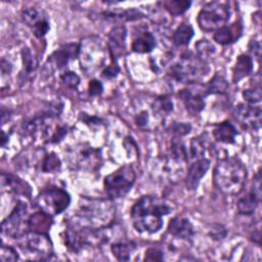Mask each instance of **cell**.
<instances>
[{
  "instance_id": "cell-1",
  "label": "cell",
  "mask_w": 262,
  "mask_h": 262,
  "mask_svg": "<svg viewBox=\"0 0 262 262\" xmlns=\"http://www.w3.org/2000/svg\"><path fill=\"white\" fill-rule=\"evenodd\" d=\"M171 210L172 208L164 199L143 195L133 205L130 216L137 231L155 233L163 225L162 217L168 215Z\"/></svg>"
},
{
  "instance_id": "cell-2",
  "label": "cell",
  "mask_w": 262,
  "mask_h": 262,
  "mask_svg": "<svg viewBox=\"0 0 262 262\" xmlns=\"http://www.w3.org/2000/svg\"><path fill=\"white\" fill-rule=\"evenodd\" d=\"M115 212L116 209L110 200L82 198L72 226L89 229L105 228L113 223Z\"/></svg>"
},
{
  "instance_id": "cell-3",
  "label": "cell",
  "mask_w": 262,
  "mask_h": 262,
  "mask_svg": "<svg viewBox=\"0 0 262 262\" xmlns=\"http://www.w3.org/2000/svg\"><path fill=\"white\" fill-rule=\"evenodd\" d=\"M247 180V169L244 164L235 158L220 160L213 172V182L216 188L228 195L242 192Z\"/></svg>"
},
{
  "instance_id": "cell-4",
  "label": "cell",
  "mask_w": 262,
  "mask_h": 262,
  "mask_svg": "<svg viewBox=\"0 0 262 262\" xmlns=\"http://www.w3.org/2000/svg\"><path fill=\"white\" fill-rule=\"evenodd\" d=\"M209 69L206 60L192 53L183 54L169 70V76L183 84H191L200 81Z\"/></svg>"
},
{
  "instance_id": "cell-5",
  "label": "cell",
  "mask_w": 262,
  "mask_h": 262,
  "mask_svg": "<svg viewBox=\"0 0 262 262\" xmlns=\"http://www.w3.org/2000/svg\"><path fill=\"white\" fill-rule=\"evenodd\" d=\"M110 53L108 47L105 46L101 39L97 37H88L79 44V54L81 69L91 73L100 69ZM111 54V53H110Z\"/></svg>"
},
{
  "instance_id": "cell-6",
  "label": "cell",
  "mask_w": 262,
  "mask_h": 262,
  "mask_svg": "<svg viewBox=\"0 0 262 262\" xmlns=\"http://www.w3.org/2000/svg\"><path fill=\"white\" fill-rule=\"evenodd\" d=\"M230 17V10L226 3L213 1L203 6L198 14L199 27L206 32L216 31L226 25Z\"/></svg>"
},
{
  "instance_id": "cell-7",
  "label": "cell",
  "mask_w": 262,
  "mask_h": 262,
  "mask_svg": "<svg viewBox=\"0 0 262 262\" xmlns=\"http://www.w3.org/2000/svg\"><path fill=\"white\" fill-rule=\"evenodd\" d=\"M136 174L132 166L125 165L104 178L103 186L106 194L112 199L121 198L132 187Z\"/></svg>"
},
{
  "instance_id": "cell-8",
  "label": "cell",
  "mask_w": 262,
  "mask_h": 262,
  "mask_svg": "<svg viewBox=\"0 0 262 262\" xmlns=\"http://www.w3.org/2000/svg\"><path fill=\"white\" fill-rule=\"evenodd\" d=\"M71 196L62 188L49 186L44 188L36 200V205L40 211L52 216L62 213L70 205Z\"/></svg>"
},
{
  "instance_id": "cell-9",
  "label": "cell",
  "mask_w": 262,
  "mask_h": 262,
  "mask_svg": "<svg viewBox=\"0 0 262 262\" xmlns=\"http://www.w3.org/2000/svg\"><path fill=\"white\" fill-rule=\"evenodd\" d=\"M28 211L27 206L23 202H18L12 212L7 216L5 220H3L1 229L2 233L10 236L12 238H19L24 235L28 229Z\"/></svg>"
},
{
  "instance_id": "cell-10",
  "label": "cell",
  "mask_w": 262,
  "mask_h": 262,
  "mask_svg": "<svg viewBox=\"0 0 262 262\" xmlns=\"http://www.w3.org/2000/svg\"><path fill=\"white\" fill-rule=\"evenodd\" d=\"M70 159L75 168L88 171L97 170L101 164L100 150L86 143L76 145L70 152Z\"/></svg>"
},
{
  "instance_id": "cell-11",
  "label": "cell",
  "mask_w": 262,
  "mask_h": 262,
  "mask_svg": "<svg viewBox=\"0 0 262 262\" xmlns=\"http://www.w3.org/2000/svg\"><path fill=\"white\" fill-rule=\"evenodd\" d=\"M18 241L24 251L37 255L41 259H48L52 255V244L46 233L27 231Z\"/></svg>"
},
{
  "instance_id": "cell-12",
  "label": "cell",
  "mask_w": 262,
  "mask_h": 262,
  "mask_svg": "<svg viewBox=\"0 0 262 262\" xmlns=\"http://www.w3.org/2000/svg\"><path fill=\"white\" fill-rule=\"evenodd\" d=\"M233 115L236 120L248 129L257 130L261 127V108L249 103H239L234 107Z\"/></svg>"
},
{
  "instance_id": "cell-13",
  "label": "cell",
  "mask_w": 262,
  "mask_h": 262,
  "mask_svg": "<svg viewBox=\"0 0 262 262\" xmlns=\"http://www.w3.org/2000/svg\"><path fill=\"white\" fill-rule=\"evenodd\" d=\"M210 168V161L205 158L195 160L190 164L186 177H185V186L188 190H195L200 184L201 179L207 173Z\"/></svg>"
},
{
  "instance_id": "cell-14",
  "label": "cell",
  "mask_w": 262,
  "mask_h": 262,
  "mask_svg": "<svg viewBox=\"0 0 262 262\" xmlns=\"http://www.w3.org/2000/svg\"><path fill=\"white\" fill-rule=\"evenodd\" d=\"M79 54V44L71 43L61 46L59 49L55 50L48 58V62L54 69H61L68 64L71 58L78 56Z\"/></svg>"
},
{
  "instance_id": "cell-15",
  "label": "cell",
  "mask_w": 262,
  "mask_h": 262,
  "mask_svg": "<svg viewBox=\"0 0 262 262\" xmlns=\"http://www.w3.org/2000/svg\"><path fill=\"white\" fill-rule=\"evenodd\" d=\"M127 31L124 26H116L108 34L107 47L112 57H119L123 55L126 48Z\"/></svg>"
},
{
  "instance_id": "cell-16",
  "label": "cell",
  "mask_w": 262,
  "mask_h": 262,
  "mask_svg": "<svg viewBox=\"0 0 262 262\" xmlns=\"http://www.w3.org/2000/svg\"><path fill=\"white\" fill-rule=\"evenodd\" d=\"M179 97L182 100L186 111L192 115H199L205 107V101L203 95L199 92H193L190 89H182L179 91Z\"/></svg>"
},
{
  "instance_id": "cell-17",
  "label": "cell",
  "mask_w": 262,
  "mask_h": 262,
  "mask_svg": "<svg viewBox=\"0 0 262 262\" xmlns=\"http://www.w3.org/2000/svg\"><path fill=\"white\" fill-rule=\"evenodd\" d=\"M168 231L179 238L189 239L193 235V226L190 221L184 217H174L168 225Z\"/></svg>"
},
{
  "instance_id": "cell-18",
  "label": "cell",
  "mask_w": 262,
  "mask_h": 262,
  "mask_svg": "<svg viewBox=\"0 0 262 262\" xmlns=\"http://www.w3.org/2000/svg\"><path fill=\"white\" fill-rule=\"evenodd\" d=\"M212 134L214 138L221 143H226V144H232L235 142V137L237 135V130L236 128L228 121H224L222 123L217 124L213 131Z\"/></svg>"
},
{
  "instance_id": "cell-19",
  "label": "cell",
  "mask_w": 262,
  "mask_h": 262,
  "mask_svg": "<svg viewBox=\"0 0 262 262\" xmlns=\"http://www.w3.org/2000/svg\"><path fill=\"white\" fill-rule=\"evenodd\" d=\"M242 33V27L239 24H234L233 26H224L218 30L215 31L214 33V40L221 45H227L232 42H234L238 37L241 36Z\"/></svg>"
},
{
  "instance_id": "cell-20",
  "label": "cell",
  "mask_w": 262,
  "mask_h": 262,
  "mask_svg": "<svg viewBox=\"0 0 262 262\" xmlns=\"http://www.w3.org/2000/svg\"><path fill=\"white\" fill-rule=\"evenodd\" d=\"M1 182H2V187H7L10 191H13L14 193L17 194H24V195H31V187L29 184L21 179L10 175V174H5L2 173L1 176Z\"/></svg>"
},
{
  "instance_id": "cell-21",
  "label": "cell",
  "mask_w": 262,
  "mask_h": 262,
  "mask_svg": "<svg viewBox=\"0 0 262 262\" xmlns=\"http://www.w3.org/2000/svg\"><path fill=\"white\" fill-rule=\"evenodd\" d=\"M52 224L51 216L44 212H37L29 217L28 229L29 231L46 233Z\"/></svg>"
},
{
  "instance_id": "cell-22",
  "label": "cell",
  "mask_w": 262,
  "mask_h": 262,
  "mask_svg": "<svg viewBox=\"0 0 262 262\" xmlns=\"http://www.w3.org/2000/svg\"><path fill=\"white\" fill-rule=\"evenodd\" d=\"M253 71V59L247 54H242L237 57L232 70V81L237 83Z\"/></svg>"
},
{
  "instance_id": "cell-23",
  "label": "cell",
  "mask_w": 262,
  "mask_h": 262,
  "mask_svg": "<svg viewBox=\"0 0 262 262\" xmlns=\"http://www.w3.org/2000/svg\"><path fill=\"white\" fill-rule=\"evenodd\" d=\"M260 201H261V196L257 195L254 191L251 190L249 193H247L246 195H244L237 201V204H236L237 211L244 215H251L257 209Z\"/></svg>"
},
{
  "instance_id": "cell-24",
  "label": "cell",
  "mask_w": 262,
  "mask_h": 262,
  "mask_svg": "<svg viewBox=\"0 0 262 262\" xmlns=\"http://www.w3.org/2000/svg\"><path fill=\"white\" fill-rule=\"evenodd\" d=\"M103 17L111 21H128V20H136L143 17V13L138 11L137 9H127V10H119V11H106L102 13Z\"/></svg>"
},
{
  "instance_id": "cell-25",
  "label": "cell",
  "mask_w": 262,
  "mask_h": 262,
  "mask_svg": "<svg viewBox=\"0 0 262 262\" xmlns=\"http://www.w3.org/2000/svg\"><path fill=\"white\" fill-rule=\"evenodd\" d=\"M156 46V39L149 32H144L132 43V50L137 53H148Z\"/></svg>"
},
{
  "instance_id": "cell-26",
  "label": "cell",
  "mask_w": 262,
  "mask_h": 262,
  "mask_svg": "<svg viewBox=\"0 0 262 262\" xmlns=\"http://www.w3.org/2000/svg\"><path fill=\"white\" fill-rule=\"evenodd\" d=\"M229 85L223 76L216 74L206 85L205 95L208 94H225L228 91Z\"/></svg>"
},
{
  "instance_id": "cell-27",
  "label": "cell",
  "mask_w": 262,
  "mask_h": 262,
  "mask_svg": "<svg viewBox=\"0 0 262 262\" xmlns=\"http://www.w3.org/2000/svg\"><path fill=\"white\" fill-rule=\"evenodd\" d=\"M193 29L188 24H181L173 34V42L176 46H185L193 37Z\"/></svg>"
},
{
  "instance_id": "cell-28",
  "label": "cell",
  "mask_w": 262,
  "mask_h": 262,
  "mask_svg": "<svg viewBox=\"0 0 262 262\" xmlns=\"http://www.w3.org/2000/svg\"><path fill=\"white\" fill-rule=\"evenodd\" d=\"M111 250L113 255L119 261H128L135 250V246L133 243L119 242V243L113 244L111 246Z\"/></svg>"
},
{
  "instance_id": "cell-29",
  "label": "cell",
  "mask_w": 262,
  "mask_h": 262,
  "mask_svg": "<svg viewBox=\"0 0 262 262\" xmlns=\"http://www.w3.org/2000/svg\"><path fill=\"white\" fill-rule=\"evenodd\" d=\"M191 5L190 1L186 0H169L163 2L164 8L172 15H179L184 13Z\"/></svg>"
},
{
  "instance_id": "cell-30",
  "label": "cell",
  "mask_w": 262,
  "mask_h": 262,
  "mask_svg": "<svg viewBox=\"0 0 262 262\" xmlns=\"http://www.w3.org/2000/svg\"><path fill=\"white\" fill-rule=\"evenodd\" d=\"M205 152V144L200 137H194L190 140L189 146L187 147L188 160L201 159Z\"/></svg>"
},
{
  "instance_id": "cell-31",
  "label": "cell",
  "mask_w": 262,
  "mask_h": 262,
  "mask_svg": "<svg viewBox=\"0 0 262 262\" xmlns=\"http://www.w3.org/2000/svg\"><path fill=\"white\" fill-rule=\"evenodd\" d=\"M21 17L24 21L31 28H33L38 21L45 18V15H43V12L37 10L34 7H29L23 10Z\"/></svg>"
},
{
  "instance_id": "cell-32",
  "label": "cell",
  "mask_w": 262,
  "mask_h": 262,
  "mask_svg": "<svg viewBox=\"0 0 262 262\" xmlns=\"http://www.w3.org/2000/svg\"><path fill=\"white\" fill-rule=\"evenodd\" d=\"M152 108L155 113L160 115L169 114L173 110V102L168 96L162 95L155 99L152 103Z\"/></svg>"
},
{
  "instance_id": "cell-33",
  "label": "cell",
  "mask_w": 262,
  "mask_h": 262,
  "mask_svg": "<svg viewBox=\"0 0 262 262\" xmlns=\"http://www.w3.org/2000/svg\"><path fill=\"white\" fill-rule=\"evenodd\" d=\"M60 160L54 152L47 154L42 162V171L44 173H49V172H56L60 169Z\"/></svg>"
},
{
  "instance_id": "cell-34",
  "label": "cell",
  "mask_w": 262,
  "mask_h": 262,
  "mask_svg": "<svg viewBox=\"0 0 262 262\" xmlns=\"http://www.w3.org/2000/svg\"><path fill=\"white\" fill-rule=\"evenodd\" d=\"M21 58L24 63V69L26 73L30 74L34 72L38 67V60L37 58L32 54L31 50L29 48H23L21 50Z\"/></svg>"
},
{
  "instance_id": "cell-35",
  "label": "cell",
  "mask_w": 262,
  "mask_h": 262,
  "mask_svg": "<svg viewBox=\"0 0 262 262\" xmlns=\"http://www.w3.org/2000/svg\"><path fill=\"white\" fill-rule=\"evenodd\" d=\"M195 50L198 52V56L205 60V58L211 56L215 52V47L210 41L203 39L195 43Z\"/></svg>"
},
{
  "instance_id": "cell-36",
  "label": "cell",
  "mask_w": 262,
  "mask_h": 262,
  "mask_svg": "<svg viewBox=\"0 0 262 262\" xmlns=\"http://www.w3.org/2000/svg\"><path fill=\"white\" fill-rule=\"evenodd\" d=\"M243 97L244 99L249 103V104H256L261 101V88L260 86H254L252 88L246 89L243 92Z\"/></svg>"
},
{
  "instance_id": "cell-37",
  "label": "cell",
  "mask_w": 262,
  "mask_h": 262,
  "mask_svg": "<svg viewBox=\"0 0 262 262\" xmlns=\"http://www.w3.org/2000/svg\"><path fill=\"white\" fill-rule=\"evenodd\" d=\"M60 81L62 84H64L67 87L76 89L80 83L79 76L74 72H66L60 76Z\"/></svg>"
},
{
  "instance_id": "cell-38",
  "label": "cell",
  "mask_w": 262,
  "mask_h": 262,
  "mask_svg": "<svg viewBox=\"0 0 262 262\" xmlns=\"http://www.w3.org/2000/svg\"><path fill=\"white\" fill-rule=\"evenodd\" d=\"M0 259L3 262H12V261H16L18 259V255H17V252L13 248H11L9 246L2 245Z\"/></svg>"
},
{
  "instance_id": "cell-39",
  "label": "cell",
  "mask_w": 262,
  "mask_h": 262,
  "mask_svg": "<svg viewBox=\"0 0 262 262\" xmlns=\"http://www.w3.org/2000/svg\"><path fill=\"white\" fill-rule=\"evenodd\" d=\"M49 23L47 20V18H43L40 21H38L33 28V33L37 38H42L46 35V33L49 31Z\"/></svg>"
},
{
  "instance_id": "cell-40",
  "label": "cell",
  "mask_w": 262,
  "mask_h": 262,
  "mask_svg": "<svg viewBox=\"0 0 262 262\" xmlns=\"http://www.w3.org/2000/svg\"><path fill=\"white\" fill-rule=\"evenodd\" d=\"M102 90H103V86H102L100 81H98L96 79H93L89 82V84H88V93H89V95H91V96L100 95L102 93Z\"/></svg>"
},
{
  "instance_id": "cell-41",
  "label": "cell",
  "mask_w": 262,
  "mask_h": 262,
  "mask_svg": "<svg viewBox=\"0 0 262 262\" xmlns=\"http://www.w3.org/2000/svg\"><path fill=\"white\" fill-rule=\"evenodd\" d=\"M145 261H162L163 260V253L156 248H149L145 252L144 256Z\"/></svg>"
},
{
  "instance_id": "cell-42",
  "label": "cell",
  "mask_w": 262,
  "mask_h": 262,
  "mask_svg": "<svg viewBox=\"0 0 262 262\" xmlns=\"http://www.w3.org/2000/svg\"><path fill=\"white\" fill-rule=\"evenodd\" d=\"M191 127L189 124H185V123H176L174 124L172 130H173V133L177 136V137H181V136H184L186 134L189 133Z\"/></svg>"
},
{
  "instance_id": "cell-43",
  "label": "cell",
  "mask_w": 262,
  "mask_h": 262,
  "mask_svg": "<svg viewBox=\"0 0 262 262\" xmlns=\"http://www.w3.org/2000/svg\"><path fill=\"white\" fill-rule=\"evenodd\" d=\"M119 72H120V69H119L118 64L113 60L108 66H106L104 68V70L102 71V76L106 79H112V78L116 77Z\"/></svg>"
},
{
  "instance_id": "cell-44",
  "label": "cell",
  "mask_w": 262,
  "mask_h": 262,
  "mask_svg": "<svg viewBox=\"0 0 262 262\" xmlns=\"http://www.w3.org/2000/svg\"><path fill=\"white\" fill-rule=\"evenodd\" d=\"M66 134H67V129L62 126H57L55 131H53V133L51 134V136L49 138V141L54 142V143L59 142L64 137Z\"/></svg>"
},
{
  "instance_id": "cell-45",
  "label": "cell",
  "mask_w": 262,
  "mask_h": 262,
  "mask_svg": "<svg viewBox=\"0 0 262 262\" xmlns=\"http://www.w3.org/2000/svg\"><path fill=\"white\" fill-rule=\"evenodd\" d=\"M135 123L140 128H145L148 124V114L147 112H141L135 117Z\"/></svg>"
},
{
  "instance_id": "cell-46",
  "label": "cell",
  "mask_w": 262,
  "mask_h": 262,
  "mask_svg": "<svg viewBox=\"0 0 262 262\" xmlns=\"http://www.w3.org/2000/svg\"><path fill=\"white\" fill-rule=\"evenodd\" d=\"M260 49H261V45H260V42H259V41H257V40L251 41V43H250V50H251L257 57L260 56Z\"/></svg>"
}]
</instances>
